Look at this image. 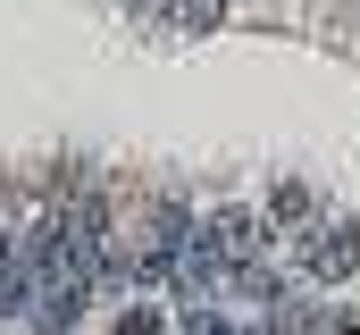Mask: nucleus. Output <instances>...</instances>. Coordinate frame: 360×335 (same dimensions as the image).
Returning <instances> with one entry per match:
<instances>
[{
    "mask_svg": "<svg viewBox=\"0 0 360 335\" xmlns=\"http://www.w3.org/2000/svg\"><path fill=\"white\" fill-rule=\"evenodd\" d=\"M293 244H302V260H310L319 285H344V277L360 268V227H352V218H335V227L319 218V227H302Z\"/></svg>",
    "mask_w": 360,
    "mask_h": 335,
    "instance_id": "1",
    "label": "nucleus"
},
{
    "mask_svg": "<svg viewBox=\"0 0 360 335\" xmlns=\"http://www.w3.org/2000/svg\"><path fill=\"white\" fill-rule=\"evenodd\" d=\"M201 235H210V251H218V268L235 277V268H252V260H260V244H269V218H252V210H218Z\"/></svg>",
    "mask_w": 360,
    "mask_h": 335,
    "instance_id": "2",
    "label": "nucleus"
},
{
    "mask_svg": "<svg viewBox=\"0 0 360 335\" xmlns=\"http://www.w3.org/2000/svg\"><path fill=\"white\" fill-rule=\"evenodd\" d=\"M302 227H319V193H310L302 176H285L269 193V235H302Z\"/></svg>",
    "mask_w": 360,
    "mask_h": 335,
    "instance_id": "3",
    "label": "nucleus"
},
{
    "mask_svg": "<svg viewBox=\"0 0 360 335\" xmlns=\"http://www.w3.org/2000/svg\"><path fill=\"white\" fill-rule=\"evenodd\" d=\"M184 335H243V327H226L218 310H201V302H193V310H184ZM260 335H269V327H260Z\"/></svg>",
    "mask_w": 360,
    "mask_h": 335,
    "instance_id": "4",
    "label": "nucleus"
},
{
    "mask_svg": "<svg viewBox=\"0 0 360 335\" xmlns=\"http://www.w3.org/2000/svg\"><path fill=\"white\" fill-rule=\"evenodd\" d=\"M117 335H160V310H126V319H117Z\"/></svg>",
    "mask_w": 360,
    "mask_h": 335,
    "instance_id": "5",
    "label": "nucleus"
}]
</instances>
